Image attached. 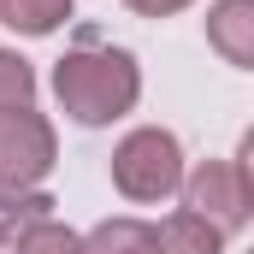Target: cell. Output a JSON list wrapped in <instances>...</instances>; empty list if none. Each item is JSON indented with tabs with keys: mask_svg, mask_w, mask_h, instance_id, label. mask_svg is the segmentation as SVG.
<instances>
[{
	"mask_svg": "<svg viewBox=\"0 0 254 254\" xmlns=\"http://www.w3.org/2000/svg\"><path fill=\"white\" fill-rule=\"evenodd\" d=\"M130 12H142V18H166V12H178V6H190V0H125Z\"/></svg>",
	"mask_w": 254,
	"mask_h": 254,
	"instance_id": "obj_12",
	"label": "cell"
},
{
	"mask_svg": "<svg viewBox=\"0 0 254 254\" xmlns=\"http://www.w3.org/2000/svg\"><path fill=\"white\" fill-rule=\"evenodd\" d=\"M249 142H243V154L237 160H201L190 178L178 184L184 190V213L195 219H207L213 231H237V225H249L254 213V184H249Z\"/></svg>",
	"mask_w": 254,
	"mask_h": 254,
	"instance_id": "obj_3",
	"label": "cell"
},
{
	"mask_svg": "<svg viewBox=\"0 0 254 254\" xmlns=\"http://www.w3.org/2000/svg\"><path fill=\"white\" fill-rule=\"evenodd\" d=\"M54 172V125L36 107H0V184L36 190Z\"/></svg>",
	"mask_w": 254,
	"mask_h": 254,
	"instance_id": "obj_4",
	"label": "cell"
},
{
	"mask_svg": "<svg viewBox=\"0 0 254 254\" xmlns=\"http://www.w3.org/2000/svg\"><path fill=\"white\" fill-rule=\"evenodd\" d=\"M219 249H225V231H213L195 213H172L160 225V254H219Z\"/></svg>",
	"mask_w": 254,
	"mask_h": 254,
	"instance_id": "obj_7",
	"label": "cell"
},
{
	"mask_svg": "<svg viewBox=\"0 0 254 254\" xmlns=\"http://www.w3.org/2000/svg\"><path fill=\"white\" fill-rule=\"evenodd\" d=\"M207 42L231 65H254V0H219L207 18Z\"/></svg>",
	"mask_w": 254,
	"mask_h": 254,
	"instance_id": "obj_5",
	"label": "cell"
},
{
	"mask_svg": "<svg viewBox=\"0 0 254 254\" xmlns=\"http://www.w3.org/2000/svg\"><path fill=\"white\" fill-rule=\"evenodd\" d=\"M36 219H54V195H42V190H6V184H0V249H6L24 225H36Z\"/></svg>",
	"mask_w": 254,
	"mask_h": 254,
	"instance_id": "obj_9",
	"label": "cell"
},
{
	"mask_svg": "<svg viewBox=\"0 0 254 254\" xmlns=\"http://www.w3.org/2000/svg\"><path fill=\"white\" fill-rule=\"evenodd\" d=\"M30 95H36V71H30V60L0 54V107H30Z\"/></svg>",
	"mask_w": 254,
	"mask_h": 254,
	"instance_id": "obj_11",
	"label": "cell"
},
{
	"mask_svg": "<svg viewBox=\"0 0 254 254\" xmlns=\"http://www.w3.org/2000/svg\"><path fill=\"white\" fill-rule=\"evenodd\" d=\"M54 95L77 125H113L119 113L136 107L142 71L125 48H77L54 65Z\"/></svg>",
	"mask_w": 254,
	"mask_h": 254,
	"instance_id": "obj_1",
	"label": "cell"
},
{
	"mask_svg": "<svg viewBox=\"0 0 254 254\" xmlns=\"http://www.w3.org/2000/svg\"><path fill=\"white\" fill-rule=\"evenodd\" d=\"M71 18V0H0V24L18 36H48Z\"/></svg>",
	"mask_w": 254,
	"mask_h": 254,
	"instance_id": "obj_8",
	"label": "cell"
},
{
	"mask_svg": "<svg viewBox=\"0 0 254 254\" xmlns=\"http://www.w3.org/2000/svg\"><path fill=\"white\" fill-rule=\"evenodd\" d=\"M12 254H83V237L65 231L60 219H36L12 237Z\"/></svg>",
	"mask_w": 254,
	"mask_h": 254,
	"instance_id": "obj_10",
	"label": "cell"
},
{
	"mask_svg": "<svg viewBox=\"0 0 254 254\" xmlns=\"http://www.w3.org/2000/svg\"><path fill=\"white\" fill-rule=\"evenodd\" d=\"M83 254H160V231L142 219H107L83 237Z\"/></svg>",
	"mask_w": 254,
	"mask_h": 254,
	"instance_id": "obj_6",
	"label": "cell"
},
{
	"mask_svg": "<svg viewBox=\"0 0 254 254\" xmlns=\"http://www.w3.org/2000/svg\"><path fill=\"white\" fill-rule=\"evenodd\" d=\"M113 184L130 201H166V195L184 184V148L172 130H130L113 154Z\"/></svg>",
	"mask_w": 254,
	"mask_h": 254,
	"instance_id": "obj_2",
	"label": "cell"
}]
</instances>
